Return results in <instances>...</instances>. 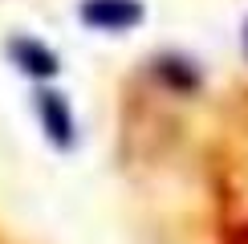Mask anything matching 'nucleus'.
I'll return each mask as SVG.
<instances>
[{
  "label": "nucleus",
  "mask_w": 248,
  "mask_h": 244,
  "mask_svg": "<svg viewBox=\"0 0 248 244\" xmlns=\"http://www.w3.org/2000/svg\"><path fill=\"white\" fill-rule=\"evenodd\" d=\"M81 20L90 29H102V33H122V29H134L142 20V4L139 0H86Z\"/></svg>",
  "instance_id": "f257e3e1"
},
{
  "label": "nucleus",
  "mask_w": 248,
  "mask_h": 244,
  "mask_svg": "<svg viewBox=\"0 0 248 244\" xmlns=\"http://www.w3.org/2000/svg\"><path fill=\"white\" fill-rule=\"evenodd\" d=\"M37 114H41V126L53 147H74V114H69L65 98L53 94V90H41L37 94Z\"/></svg>",
  "instance_id": "f03ea898"
},
{
  "label": "nucleus",
  "mask_w": 248,
  "mask_h": 244,
  "mask_svg": "<svg viewBox=\"0 0 248 244\" xmlns=\"http://www.w3.org/2000/svg\"><path fill=\"white\" fill-rule=\"evenodd\" d=\"M13 61L25 69V74H33V77H53V74H57L53 49H45L41 41H29V37L13 41Z\"/></svg>",
  "instance_id": "7ed1b4c3"
},
{
  "label": "nucleus",
  "mask_w": 248,
  "mask_h": 244,
  "mask_svg": "<svg viewBox=\"0 0 248 244\" xmlns=\"http://www.w3.org/2000/svg\"><path fill=\"white\" fill-rule=\"evenodd\" d=\"M244 57H248V25H244Z\"/></svg>",
  "instance_id": "20e7f679"
}]
</instances>
